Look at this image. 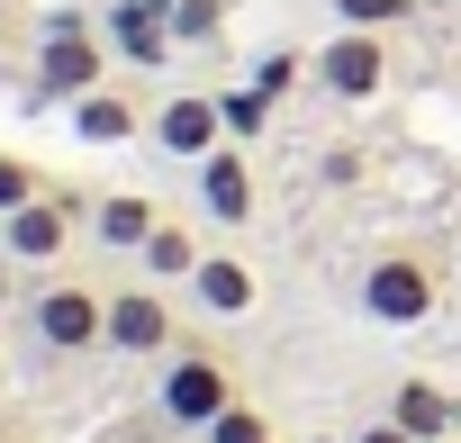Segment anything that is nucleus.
Masks as SVG:
<instances>
[{
    "label": "nucleus",
    "instance_id": "5701e85b",
    "mask_svg": "<svg viewBox=\"0 0 461 443\" xmlns=\"http://www.w3.org/2000/svg\"><path fill=\"white\" fill-rule=\"evenodd\" d=\"M10 46H19V0H0V64H10Z\"/></svg>",
    "mask_w": 461,
    "mask_h": 443
},
{
    "label": "nucleus",
    "instance_id": "f3484780",
    "mask_svg": "<svg viewBox=\"0 0 461 443\" xmlns=\"http://www.w3.org/2000/svg\"><path fill=\"white\" fill-rule=\"evenodd\" d=\"M199 443H281V425H272V407L236 398V407H217V416L199 425Z\"/></svg>",
    "mask_w": 461,
    "mask_h": 443
},
{
    "label": "nucleus",
    "instance_id": "6e6552de",
    "mask_svg": "<svg viewBox=\"0 0 461 443\" xmlns=\"http://www.w3.org/2000/svg\"><path fill=\"white\" fill-rule=\"evenodd\" d=\"M100 37H109V55L127 64V73H163L172 64V0H109L100 10Z\"/></svg>",
    "mask_w": 461,
    "mask_h": 443
},
{
    "label": "nucleus",
    "instance_id": "7ed1b4c3",
    "mask_svg": "<svg viewBox=\"0 0 461 443\" xmlns=\"http://www.w3.org/2000/svg\"><path fill=\"white\" fill-rule=\"evenodd\" d=\"M109 37H100V19H82V10H55L46 19V37H37V100H82V91H100L109 82Z\"/></svg>",
    "mask_w": 461,
    "mask_h": 443
},
{
    "label": "nucleus",
    "instance_id": "412c9836",
    "mask_svg": "<svg viewBox=\"0 0 461 443\" xmlns=\"http://www.w3.org/2000/svg\"><path fill=\"white\" fill-rule=\"evenodd\" d=\"M335 19H344V28H398L407 0H335Z\"/></svg>",
    "mask_w": 461,
    "mask_h": 443
},
{
    "label": "nucleus",
    "instance_id": "1a4fd4ad",
    "mask_svg": "<svg viewBox=\"0 0 461 443\" xmlns=\"http://www.w3.org/2000/svg\"><path fill=\"white\" fill-rule=\"evenodd\" d=\"M317 82H326L335 100H380V82H389L380 28H335V37L317 46Z\"/></svg>",
    "mask_w": 461,
    "mask_h": 443
},
{
    "label": "nucleus",
    "instance_id": "f257e3e1",
    "mask_svg": "<svg viewBox=\"0 0 461 443\" xmlns=\"http://www.w3.org/2000/svg\"><path fill=\"white\" fill-rule=\"evenodd\" d=\"M236 398H245V389H236V362H226V344L181 335V344L163 353V380H154V416H163V425L199 434L217 407H236Z\"/></svg>",
    "mask_w": 461,
    "mask_h": 443
},
{
    "label": "nucleus",
    "instance_id": "aec40b11",
    "mask_svg": "<svg viewBox=\"0 0 461 443\" xmlns=\"http://www.w3.org/2000/svg\"><path fill=\"white\" fill-rule=\"evenodd\" d=\"M217 28H226V10H217V0H172V37H181V46H208Z\"/></svg>",
    "mask_w": 461,
    "mask_h": 443
},
{
    "label": "nucleus",
    "instance_id": "b1692460",
    "mask_svg": "<svg viewBox=\"0 0 461 443\" xmlns=\"http://www.w3.org/2000/svg\"><path fill=\"white\" fill-rule=\"evenodd\" d=\"M452 443H461V434H452Z\"/></svg>",
    "mask_w": 461,
    "mask_h": 443
},
{
    "label": "nucleus",
    "instance_id": "9b49d317",
    "mask_svg": "<svg viewBox=\"0 0 461 443\" xmlns=\"http://www.w3.org/2000/svg\"><path fill=\"white\" fill-rule=\"evenodd\" d=\"M145 127H154V109H145L136 91H118V82H100V91L73 100V136H82V145H136Z\"/></svg>",
    "mask_w": 461,
    "mask_h": 443
},
{
    "label": "nucleus",
    "instance_id": "a211bd4d",
    "mask_svg": "<svg viewBox=\"0 0 461 443\" xmlns=\"http://www.w3.org/2000/svg\"><path fill=\"white\" fill-rule=\"evenodd\" d=\"M217 109H226V136H236V145H254L263 127H272V100L245 82V91H217Z\"/></svg>",
    "mask_w": 461,
    "mask_h": 443
},
{
    "label": "nucleus",
    "instance_id": "20e7f679",
    "mask_svg": "<svg viewBox=\"0 0 461 443\" xmlns=\"http://www.w3.org/2000/svg\"><path fill=\"white\" fill-rule=\"evenodd\" d=\"M91 199H100V190L46 181L28 208H10V217H0V254H10V263H64V254H73V236L91 227Z\"/></svg>",
    "mask_w": 461,
    "mask_h": 443
},
{
    "label": "nucleus",
    "instance_id": "dca6fc26",
    "mask_svg": "<svg viewBox=\"0 0 461 443\" xmlns=\"http://www.w3.org/2000/svg\"><path fill=\"white\" fill-rule=\"evenodd\" d=\"M245 82H254V91L281 109L299 82H317V55H299V46H272V55H254V73H245Z\"/></svg>",
    "mask_w": 461,
    "mask_h": 443
},
{
    "label": "nucleus",
    "instance_id": "f03ea898",
    "mask_svg": "<svg viewBox=\"0 0 461 443\" xmlns=\"http://www.w3.org/2000/svg\"><path fill=\"white\" fill-rule=\"evenodd\" d=\"M353 299H362V317H371V326H425V317L443 308V263H434V254H416V245H389V254H371V263H362Z\"/></svg>",
    "mask_w": 461,
    "mask_h": 443
},
{
    "label": "nucleus",
    "instance_id": "4be33fe9",
    "mask_svg": "<svg viewBox=\"0 0 461 443\" xmlns=\"http://www.w3.org/2000/svg\"><path fill=\"white\" fill-rule=\"evenodd\" d=\"M353 443H416V434H407V425L380 407V416H362V425H353Z\"/></svg>",
    "mask_w": 461,
    "mask_h": 443
},
{
    "label": "nucleus",
    "instance_id": "2eb2a0df",
    "mask_svg": "<svg viewBox=\"0 0 461 443\" xmlns=\"http://www.w3.org/2000/svg\"><path fill=\"white\" fill-rule=\"evenodd\" d=\"M136 272L163 281V290H172V281L190 290V272H199V227H190V217H163V227L145 236V254H136Z\"/></svg>",
    "mask_w": 461,
    "mask_h": 443
},
{
    "label": "nucleus",
    "instance_id": "9d476101",
    "mask_svg": "<svg viewBox=\"0 0 461 443\" xmlns=\"http://www.w3.org/2000/svg\"><path fill=\"white\" fill-rule=\"evenodd\" d=\"M190 172H199V217H208V227H254V163L236 145L199 154Z\"/></svg>",
    "mask_w": 461,
    "mask_h": 443
},
{
    "label": "nucleus",
    "instance_id": "ddd939ff",
    "mask_svg": "<svg viewBox=\"0 0 461 443\" xmlns=\"http://www.w3.org/2000/svg\"><path fill=\"white\" fill-rule=\"evenodd\" d=\"M190 299H199L208 317H245V308L263 299V281H254V263H245V254H199V272H190Z\"/></svg>",
    "mask_w": 461,
    "mask_h": 443
},
{
    "label": "nucleus",
    "instance_id": "39448f33",
    "mask_svg": "<svg viewBox=\"0 0 461 443\" xmlns=\"http://www.w3.org/2000/svg\"><path fill=\"white\" fill-rule=\"evenodd\" d=\"M28 335L46 353H109V290L82 281V272H55L37 299H28Z\"/></svg>",
    "mask_w": 461,
    "mask_h": 443
},
{
    "label": "nucleus",
    "instance_id": "0eeeda50",
    "mask_svg": "<svg viewBox=\"0 0 461 443\" xmlns=\"http://www.w3.org/2000/svg\"><path fill=\"white\" fill-rule=\"evenodd\" d=\"M145 145H154V154H172V163H199V154L236 145V136H226V109H217V91H163V100H154V127H145Z\"/></svg>",
    "mask_w": 461,
    "mask_h": 443
},
{
    "label": "nucleus",
    "instance_id": "6ab92c4d",
    "mask_svg": "<svg viewBox=\"0 0 461 443\" xmlns=\"http://www.w3.org/2000/svg\"><path fill=\"white\" fill-rule=\"evenodd\" d=\"M37 190H46V172H37L28 154H0V217H10V208H28Z\"/></svg>",
    "mask_w": 461,
    "mask_h": 443
},
{
    "label": "nucleus",
    "instance_id": "423d86ee",
    "mask_svg": "<svg viewBox=\"0 0 461 443\" xmlns=\"http://www.w3.org/2000/svg\"><path fill=\"white\" fill-rule=\"evenodd\" d=\"M172 344H181V317H172L163 281H127V290H109V353H127V362H163Z\"/></svg>",
    "mask_w": 461,
    "mask_h": 443
},
{
    "label": "nucleus",
    "instance_id": "f8f14e48",
    "mask_svg": "<svg viewBox=\"0 0 461 443\" xmlns=\"http://www.w3.org/2000/svg\"><path fill=\"white\" fill-rule=\"evenodd\" d=\"M163 227V199H145V190H100L91 199V236H100V254H145V236Z\"/></svg>",
    "mask_w": 461,
    "mask_h": 443
},
{
    "label": "nucleus",
    "instance_id": "4468645a",
    "mask_svg": "<svg viewBox=\"0 0 461 443\" xmlns=\"http://www.w3.org/2000/svg\"><path fill=\"white\" fill-rule=\"evenodd\" d=\"M389 416H398L416 443H452V434H461V398L434 389V380H398V389H389Z\"/></svg>",
    "mask_w": 461,
    "mask_h": 443
}]
</instances>
